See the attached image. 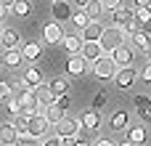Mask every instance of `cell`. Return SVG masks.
<instances>
[{
  "label": "cell",
  "instance_id": "6da1fadb",
  "mask_svg": "<svg viewBox=\"0 0 151 146\" xmlns=\"http://www.w3.org/2000/svg\"><path fill=\"white\" fill-rule=\"evenodd\" d=\"M101 48H104V53H111L114 48H119L122 43H127V32L122 29V27H104V32H101Z\"/></svg>",
  "mask_w": 151,
  "mask_h": 146
},
{
  "label": "cell",
  "instance_id": "7a4b0ae2",
  "mask_svg": "<svg viewBox=\"0 0 151 146\" xmlns=\"http://www.w3.org/2000/svg\"><path fill=\"white\" fill-rule=\"evenodd\" d=\"M117 61L111 59V53H104V56H98L93 64H90V72H93V77H98V80H114V74H117Z\"/></svg>",
  "mask_w": 151,
  "mask_h": 146
},
{
  "label": "cell",
  "instance_id": "3957f363",
  "mask_svg": "<svg viewBox=\"0 0 151 146\" xmlns=\"http://www.w3.org/2000/svg\"><path fill=\"white\" fill-rule=\"evenodd\" d=\"M111 24L114 27H122L130 37V32L135 29V8H127V5H119L117 11H111Z\"/></svg>",
  "mask_w": 151,
  "mask_h": 146
},
{
  "label": "cell",
  "instance_id": "277c9868",
  "mask_svg": "<svg viewBox=\"0 0 151 146\" xmlns=\"http://www.w3.org/2000/svg\"><path fill=\"white\" fill-rule=\"evenodd\" d=\"M19 101H21V112H19V114H21V117H27V120H29V117H35V114H42V109H45V106L40 104L37 93H35V88H29Z\"/></svg>",
  "mask_w": 151,
  "mask_h": 146
},
{
  "label": "cell",
  "instance_id": "5b68a950",
  "mask_svg": "<svg viewBox=\"0 0 151 146\" xmlns=\"http://www.w3.org/2000/svg\"><path fill=\"white\" fill-rule=\"evenodd\" d=\"M56 130H58V136L61 138H77V133H82V125H80V120L77 117H61V122L56 125Z\"/></svg>",
  "mask_w": 151,
  "mask_h": 146
},
{
  "label": "cell",
  "instance_id": "8992f818",
  "mask_svg": "<svg viewBox=\"0 0 151 146\" xmlns=\"http://www.w3.org/2000/svg\"><path fill=\"white\" fill-rule=\"evenodd\" d=\"M80 125H82V130H85V133H98V130H101V125H104V120H101V112H96V109H88V112H82V117H80Z\"/></svg>",
  "mask_w": 151,
  "mask_h": 146
},
{
  "label": "cell",
  "instance_id": "52a82bcc",
  "mask_svg": "<svg viewBox=\"0 0 151 146\" xmlns=\"http://www.w3.org/2000/svg\"><path fill=\"white\" fill-rule=\"evenodd\" d=\"M61 37H64V27H61L58 21H48V24L42 27V43H45V45H58Z\"/></svg>",
  "mask_w": 151,
  "mask_h": 146
},
{
  "label": "cell",
  "instance_id": "ba28073f",
  "mask_svg": "<svg viewBox=\"0 0 151 146\" xmlns=\"http://www.w3.org/2000/svg\"><path fill=\"white\" fill-rule=\"evenodd\" d=\"M135 80H138V72L133 69V64H130V66H119L117 74H114V82H117V88H122V90L133 88Z\"/></svg>",
  "mask_w": 151,
  "mask_h": 146
},
{
  "label": "cell",
  "instance_id": "9c48e42d",
  "mask_svg": "<svg viewBox=\"0 0 151 146\" xmlns=\"http://www.w3.org/2000/svg\"><path fill=\"white\" fill-rule=\"evenodd\" d=\"M111 59L117 61V66H130V64H133V59H135V48H133V45H127V43H122L119 48H114V51H111Z\"/></svg>",
  "mask_w": 151,
  "mask_h": 146
},
{
  "label": "cell",
  "instance_id": "30bf717a",
  "mask_svg": "<svg viewBox=\"0 0 151 146\" xmlns=\"http://www.w3.org/2000/svg\"><path fill=\"white\" fill-rule=\"evenodd\" d=\"M19 51H21V59H24V61H32V64H35V61L42 56V43H40V40H29V43H21Z\"/></svg>",
  "mask_w": 151,
  "mask_h": 146
},
{
  "label": "cell",
  "instance_id": "8fae6325",
  "mask_svg": "<svg viewBox=\"0 0 151 146\" xmlns=\"http://www.w3.org/2000/svg\"><path fill=\"white\" fill-rule=\"evenodd\" d=\"M50 16H53V21H69L72 19V5L66 3V0H53V5H50Z\"/></svg>",
  "mask_w": 151,
  "mask_h": 146
},
{
  "label": "cell",
  "instance_id": "7c38bea8",
  "mask_svg": "<svg viewBox=\"0 0 151 146\" xmlns=\"http://www.w3.org/2000/svg\"><path fill=\"white\" fill-rule=\"evenodd\" d=\"M130 45L138 48V51H143V53H149V48H151V32L133 29V32H130Z\"/></svg>",
  "mask_w": 151,
  "mask_h": 146
},
{
  "label": "cell",
  "instance_id": "4fadbf2b",
  "mask_svg": "<svg viewBox=\"0 0 151 146\" xmlns=\"http://www.w3.org/2000/svg\"><path fill=\"white\" fill-rule=\"evenodd\" d=\"M135 29L151 32V5H135Z\"/></svg>",
  "mask_w": 151,
  "mask_h": 146
},
{
  "label": "cell",
  "instance_id": "5bb4252c",
  "mask_svg": "<svg viewBox=\"0 0 151 146\" xmlns=\"http://www.w3.org/2000/svg\"><path fill=\"white\" fill-rule=\"evenodd\" d=\"M80 56H82L88 64H93L98 56H104V48H101V43H98V40H90V43H82V51H80Z\"/></svg>",
  "mask_w": 151,
  "mask_h": 146
},
{
  "label": "cell",
  "instance_id": "9a60e30c",
  "mask_svg": "<svg viewBox=\"0 0 151 146\" xmlns=\"http://www.w3.org/2000/svg\"><path fill=\"white\" fill-rule=\"evenodd\" d=\"M90 64L77 53V56H69V61H66V74L69 77H80V74H85V69H88Z\"/></svg>",
  "mask_w": 151,
  "mask_h": 146
},
{
  "label": "cell",
  "instance_id": "2e32d148",
  "mask_svg": "<svg viewBox=\"0 0 151 146\" xmlns=\"http://www.w3.org/2000/svg\"><path fill=\"white\" fill-rule=\"evenodd\" d=\"M48 128H50V125H48L45 114H35V117L27 120V130H29L32 136H37V138H40L42 133H48Z\"/></svg>",
  "mask_w": 151,
  "mask_h": 146
},
{
  "label": "cell",
  "instance_id": "e0dca14e",
  "mask_svg": "<svg viewBox=\"0 0 151 146\" xmlns=\"http://www.w3.org/2000/svg\"><path fill=\"white\" fill-rule=\"evenodd\" d=\"M58 45H61L69 56H77V53L82 51V37H80V35H64Z\"/></svg>",
  "mask_w": 151,
  "mask_h": 146
},
{
  "label": "cell",
  "instance_id": "ac0fdd59",
  "mask_svg": "<svg viewBox=\"0 0 151 146\" xmlns=\"http://www.w3.org/2000/svg\"><path fill=\"white\" fill-rule=\"evenodd\" d=\"M19 138V130L13 122H3L0 125V146H13Z\"/></svg>",
  "mask_w": 151,
  "mask_h": 146
},
{
  "label": "cell",
  "instance_id": "d6986e66",
  "mask_svg": "<svg viewBox=\"0 0 151 146\" xmlns=\"http://www.w3.org/2000/svg\"><path fill=\"white\" fill-rule=\"evenodd\" d=\"M21 51L19 48H3V66H8V69H16V66H21Z\"/></svg>",
  "mask_w": 151,
  "mask_h": 146
},
{
  "label": "cell",
  "instance_id": "ffe728a7",
  "mask_svg": "<svg viewBox=\"0 0 151 146\" xmlns=\"http://www.w3.org/2000/svg\"><path fill=\"white\" fill-rule=\"evenodd\" d=\"M80 32H82V35H80V37H82V43H90V40H101L104 24H101V21H90V24H88L85 29H80Z\"/></svg>",
  "mask_w": 151,
  "mask_h": 146
},
{
  "label": "cell",
  "instance_id": "44dd1931",
  "mask_svg": "<svg viewBox=\"0 0 151 146\" xmlns=\"http://www.w3.org/2000/svg\"><path fill=\"white\" fill-rule=\"evenodd\" d=\"M35 93H37V98H40V104H42V106H48V104H53V101H56V93L50 90V85H48V82L35 85Z\"/></svg>",
  "mask_w": 151,
  "mask_h": 146
},
{
  "label": "cell",
  "instance_id": "7402d4cb",
  "mask_svg": "<svg viewBox=\"0 0 151 146\" xmlns=\"http://www.w3.org/2000/svg\"><path fill=\"white\" fill-rule=\"evenodd\" d=\"M127 125H130L127 112H114V114H111V120H109V128H111V130H117V133H125V130H127Z\"/></svg>",
  "mask_w": 151,
  "mask_h": 146
},
{
  "label": "cell",
  "instance_id": "603a6c76",
  "mask_svg": "<svg viewBox=\"0 0 151 146\" xmlns=\"http://www.w3.org/2000/svg\"><path fill=\"white\" fill-rule=\"evenodd\" d=\"M42 114H45L48 125H58V122H61V117H64V109H58V106H56V101H53V104H48V106L42 109Z\"/></svg>",
  "mask_w": 151,
  "mask_h": 146
},
{
  "label": "cell",
  "instance_id": "cb8c5ba5",
  "mask_svg": "<svg viewBox=\"0 0 151 146\" xmlns=\"http://www.w3.org/2000/svg\"><path fill=\"white\" fill-rule=\"evenodd\" d=\"M125 136H127L133 144H143V141H146V128H143L141 122H138V125H127Z\"/></svg>",
  "mask_w": 151,
  "mask_h": 146
},
{
  "label": "cell",
  "instance_id": "d4e9b609",
  "mask_svg": "<svg viewBox=\"0 0 151 146\" xmlns=\"http://www.w3.org/2000/svg\"><path fill=\"white\" fill-rule=\"evenodd\" d=\"M82 11L88 13V19H90V21H101V16L106 13V11H104V5H101V0H90Z\"/></svg>",
  "mask_w": 151,
  "mask_h": 146
},
{
  "label": "cell",
  "instance_id": "484cf974",
  "mask_svg": "<svg viewBox=\"0 0 151 146\" xmlns=\"http://www.w3.org/2000/svg\"><path fill=\"white\" fill-rule=\"evenodd\" d=\"M0 48H19V32H13V29H3Z\"/></svg>",
  "mask_w": 151,
  "mask_h": 146
},
{
  "label": "cell",
  "instance_id": "4316f807",
  "mask_svg": "<svg viewBox=\"0 0 151 146\" xmlns=\"http://www.w3.org/2000/svg\"><path fill=\"white\" fill-rule=\"evenodd\" d=\"M8 85H11V96H16V98H21V96H24V93L32 88V85H29L24 77H21V80H11Z\"/></svg>",
  "mask_w": 151,
  "mask_h": 146
},
{
  "label": "cell",
  "instance_id": "83f0119b",
  "mask_svg": "<svg viewBox=\"0 0 151 146\" xmlns=\"http://www.w3.org/2000/svg\"><path fill=\"white\" fill-rule=\"evenodd\" d=\"M11 13H16V16H29V13H32V0H13Z\"/></svg>",
  "mask_w": 151,
  "mask_h": 146
},
{
  "label": "cell",
  "instance_id": "f1b7e54d",
  "mask_svg": "<svg viewBox=\"0 0 151 146\" xmlns=\"http://www.w3.org/2000/svg\"><path fill=\"white\" fill-rule=\"evenodd\" d=\"M77 29H85L88 24H90V19H88V13L82 11V8H77V11H72V19H69Z\"/></svg>",
  "mask_w": 151,
  "mask_h": 146
},
{
  "label": "cell",
  "instance_id": "f546056e",
  "mask_svg": "<svg viewBox=\"0 0 151 146\" xmlns=\"http://www.w3.org/2000/svg\"><path fill=\"white\" fill-rule=\"evenodd\" d=\"M24 80L35 88V85H40V82H42V72H40L37 66H27V69H24Z\"/></svg>",
  "mask_w": 151,
  "mask_h": 146
},
{
  "label": "cell",
  "instance_id": "4dcf8cb0",
  "mask_svg": "<svg viewBox=\"0 0 151 146\" xmlns=\"http://www.w3.org/2000/svg\"><path fill=\"white\" fill-rule=\"evenodd\" d=\"M48 85H50V90H53L56 96H64V93H69V80H66V77H56V80H50Z\"/></svg>",
  "mask_w": 151,
  "mask_h": 146
},
{
  "label": "cell",
  "instance_id": "1f68e13d",
  "mask_svg": "<svg viewBox=\"0 0 151 146\" xmlns=\"http://www.w3.org/2000/svg\"><path fill=\"white\" fill-rule=\"evenodd\" d=\"M37 144H40L37 136H32L29 130H19V138H16V144H13V146H37Z\"/></svg>",
  "mask_w": 151,
  "mask_h": 146
},
{
  "label": "cell",
  "instance_id": "d6a6232c",
  "mask_svg": "<svg viewBox=\"0 0 151 146\" xmlns=\"http://www.w3.org/2000/svg\"><path fill=\"white\" fill-rule=\"evenodd\" d=\"M106 101H109V98H106V90H98V93L93 96V104H90V109H96V112H101V109L106 106Z\"/></svg>",
  "mask_w": 151,
  "mask_h": 146
},
{
  "label": "cell",
  "instance_id": "836d02e7",
  "mask_svg": "<svg viewBox=\"0 0 151 146\" xmlns=\"http://www.w3.org/2000/svg\"><path fill=\"white\" fill-rule=\"evenodd\" d=\"M5 104H8V114H13V117H16V114L21 112V101H19L16 96H8V98H5Z\"/></svg>",
  "mask_w": 151,
  "mask_h": 146
},
{
  "label": "cell",
  "instance_id": "e575fe53",
  "mask_svg": "<svg viewBox=\"0 0 151 146\" xmlns=\"http://www.w3.org/2000/svg\"><path fill=\"white\" fill-rule=\"evenodd\" d=\"M133 106H135V112L138 109H146V106H151V98L149 96H135L133 98Z\"/></svg>",
  "mask_w": 151,
  "mask_h": 146
},
{
  "label": "cell",
  "instance_id": "d590c367",
  "mask_svg": "<svg viewBox=\"0 0 151 146\" xmlns=\"http://www.w3.org/2000/svg\"><path fill=\"white\" fill-rule=\"evenodd\" d=\"M56 106L66 112V109L72 106V98H69V93H64V96H56Z\"/></svg>",
  "mask_w": 151,
  "mask_h": 146
},
{
  "label": "cell",
  "instance_id": "8d00e7d4",
  "mask_svg": "<svg viewBox=\"0 0 151 146\" xmlns=\"http://www.w3.org/2000/svg\"><path fill=\"white\" fill-rule=\"evenodd\" d=\"M101 5H104V11H117L122 5V0H101Z\"/></svg>",
  "mask_w": 151,
  "mask_h": 146
},
{
  "label": "cell",
  "instance_id": "74e56055",
  "mask_svg": "<svg viewBox=\"0 0 151 146\" xmlns=\"http://www.w3.org/2000/svg\"><path fill=\"white\" fill-rule=\"evenodd\" d=\"M138 77H141L143 82H151V61L143 66V69H141V74H138Z\"/></svg>",
  "mask_w": 151,
  "mask_h": 146
},
{
  "label": "cell",
  "instance_id": "f35d334b",
  "mask_svg": "<svg viewBox=\"0 0 151 146\" xmlns=\"http://www.w3.org/2000/svg\"><path fill=\"white\" fill-rule=\"evenodd\" d=\"M138 120H141V122H146V120H149V122H151V106H146V109H138Z\"/></svg>",
  "mask_w": 151,
  "mask_h": 146
},
{
  "label": "cell",
  "instance_id": "ab89813d",
  "mask_svg": "<svg viewBox=\"0 0 151 146\" xmlns=\"http://www.w3.org/2000/svg\"><path fill=\"white\" fill-rule=\"evenodd\" d=\"M8 96H11V85L8 82H0V101H5Z\"/></svg>",
  "mask_w": 151,
  "mask_h": 146
},
{
  "label": "cell",
  "instance_id": "60d3db41",
  "mask_svg": "<svg viewBox=\"0 0 151 146\" xmlns=\"http://www.w3.org/2000/svg\"><path fill=\"white\" fill-rule=\"evenodd\" d=\"M16 130H27V117H21V114H16Z\"/></svg>",
  "mask_w": 151,
  "mask_h": 146
},
{
  "label": "cell",
  "instance_id": "b9f144b4",
  "mask_svg": "<svg viewBox=\"0 0 151 146\" xmlns=\"http://www.w3.org/2000/svg\"><path fill=\"white\" fill-rule=\"evenodd\" d=\"M8 13H11V8H8V5H3V3H0V24H3V21H5V19H8Z\"/></svg>",
  "mask_w": 151,
  "mask_h": 146
},
{
  "label": "cell",
  "instance_id": "7bdbcfd3",
  "mask_svg": "<svg viewBox=\"0 0 151 146\" xmlns=\"http://www.w3.org/2000/svg\"><path fill=\"white\" fill-rule=\"evenodd\" d=\"M42 146H61V138H58V136H56V138H45Z\"/></svg>",
  "mask_w": 151,
  "mask_h": 146
},
{
  "label": "cell",
  "instance_id": "ee69618b",
  "mask_svg": "<svg viewBox=\"0 0 151 146\" xmlns=\"http://www.w3.org/2000/svg\"><path fill=\"white\" fill-rule=\"evenodd\" d=\"M117 146H138V144H133V141H130L127 136H122V138H119V144H117Z\"/></svg>",
  "mask_w": 151,
  "mask_h": 146
},
{
  "label": "cell",
  "instance_id": "f6af8a7d",
  "mask_svg": "<svg viewBox=\"0 0 151 146\" xmlns=\"http://www.w3.org/2000/svg\"><path fill=\"white\" fill-rule=\"evenodd\" d=\"M58 138H61V136H58ZM74 141H77V138H61V146H74Z\"/></svg>",
  "mask_w": 151,
  "mask_h": 146
},
{
  "label": "cell",
  "instance_id": "bcb514c9",
  "mask_svg": "<svg viewBox=\"0 0 151 146\" xmlns=\"http://www.w3.org/2000/svg\"><path fill=\"white\" fill-rule=\"evenodd\" d=\"M93 146H117V144H111V141H106V138H101V141H96Z\"/></svg>",
  "mask_w": 151,
  "mask_h": 146
},
{
  "label": "cell",
  "instance_id": "7dc6e473",
  "mask_svg": "<svg viewBox=\"0 0 151 146\" xmlns=\"http://www.w3.org/2000/svg\"><path fill=\"white\" fill-rule=\"evenodd\" d=\"M88 3H90V0H74V5H77V8H85Z\"/></svg>",
  "mask_w": 151,
  "mask_h": 146
},
{
  "label": "cell",
  "instance_id": "c3c4849f",
  "mask_svg": "<svg viewBox=\"0 0 151 146\" xmlns=\"http://www.w3.org/2000/svg\"><path fill=\"white\" fill-rule=\"evenodd\" d=\"M135 5H151V0H135Z\"/></svg>",
  "mask_w": 151,
  "mask_h": 146
},
{
  "label": "cell",
  "instance_id": "681fc988",
  "mask_svg": "<svg viewBox=\"0 0 151 146\" xmlns=\"http://www.w3.org/2000/svg\"><path fill=\"white\" fill-rule=\"evenodd\" d=\"M74 146H90L88 141H74Z\"/></svg>",
  "mask_w": 151,
  "mask_h": 146
},
{
  "label": "cell",
  "instance_id": "f907efd6",
  "mask_svg": "<svg viewBox=\"0 0 151 146\" xmlns=\"http://www.w3.org/2000/svg\"><path fill=\"white\" fill-rule=\"evenodd\" d=\"M0 3H3V5H8V8L13 5V0H0Z\"/></svg>",
  "mask_w": 151,
  "mask_h": 146
},
{
  "label": "cell",
  "instance_id": "816d5d0a",
  "mask_svg": "<svg viewBox=\"0 0 151 146\" xmlns=\"http://www.w3.org/2000/svg\"><path fill=\"white\" fill-rule=\"evenodd\" d=\"M0 66H3V51H0Z\"/></svg>",
  "mask_w": 151,
  "mask_h": 146
},
{
  "label": "cell",
  "instance_id": "f5cc1de1",
  "mask_svg": "<svg viewBox=\"0 0 151 146\" xmlns=\"http://www.w3.org/2000/svg\"><path fill=\"white\" fill-rule=\"evenodd\" d=\"M149 61H151V48H149Z\"/></svg>",
  "mask_w": 151,
  "mask_h": 146
},
{
  "label": "cell",
  "instance_id": "db71d44e",
  "mask_svg": "<svg viewBox=\"0 0 151 146\" xmlns=\"http://www.w3.org/2000/svg\"><path fill=\"white\" fill-rule=\"evenodd\" d=\"M0 37H3V27H0Z\"/></svg>",
  "mask_w": 151,
  "mask_h": 146
},
{
  "label": "cell",
  "instance_id": "11a10c76",
  "mask_svg": "<svg viewBox=\"0 0 151 146\" xmlns=\"http://www.w3.org/2000/svg\"><path fill=\"white\" fill-rule=\"evenodd\" d=\"M37 146H42V144H37Z\"/></svg>",
  "mask_w": 151,
  "mask_h": 146
}]
</instances>
